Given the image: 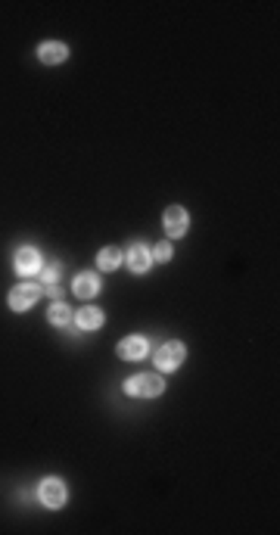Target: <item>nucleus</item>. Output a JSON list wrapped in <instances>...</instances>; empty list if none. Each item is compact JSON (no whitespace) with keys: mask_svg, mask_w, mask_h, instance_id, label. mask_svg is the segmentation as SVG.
I'll return each mask as SVG.
<instances>
[{"mask_svg":"<svg viewBox=\"0 0 280 535\" xmlns=\"http://www.w3.org/2000/svg\"><path fill=\"white\" fill-rule=\"evenodd\" d=\"M125 392L137 398H156L165 392V380L159 373H137V377L125 380Z\"/></svg>","mask_w":280,"mask_h":535,"instance_id":"1","label":"nucleus"},{"mask_svg":"<svg viewBox=\"0 0 280 535\" xmlns=\"http://www.w3.org/2000/svg\"><path fill=\"white\" fill-rule=\"evenodd\" d=\"M38 498H41L44 507H50V511H56V507L65 504V498H69V492H65V483L56 476L50 479H41V486H38Z\"/></svg>","mask_w":280,"mask_h":535,"instance_id":"2","label":"nucleus"},{"mask_svg":"<svg viewBox=\"0 0 280 535\" xmlns=\"http://www.w3.org/2000/svg\"><path fill=\"white\" fill-rule=\"evenodd\" d=\"M41 299V284H19L10 290V309L13 311H29L31 305Z\"/></svg>","mask_w":280,"mask_h":535,"instance_id":"3","label":"nucleus"},{"mask_svg":"<svg viewBox=\"0 0 280 535\" xmlns=\"http://www.w3.org/2000/svg\"><path fill=\"white\" fill-rule=\"evenodd\" d=\"M184 355H187L184 343L171 339V343H165V346H159L156 349V367L159 371H175V367L184 361Z\"/></svg>","mask_w":280,"mask_h":535,"instance_id":"4","label":"nucleus"},{"mask_svg":"<svg viewBox=\"0 0 280 535\" xmlns=\"http://www.w3.org/2000/svg\"><path fill=\"white\" fill-rule=\"evenodd\" d=\"M13 265H16V274H22V277H31V274L41 271V252L31 249V246H22V249L16 252V258H13Z\"/></svg>","mask_w":280,"mask_h":535,"instance_id":"5","label":"nucleus"},{"mask_svg":"<svg viewBox=\"0 0 280 535\" xmlns=\"http://www.w3.org/2000/svg\"><path fill=\"white\" fill-rule=\"evenodd\" d=\"M162 224H165V233H169L171 240L184 237L187 233V209L184 206H169L162 215Z\"/></svg>","mask_w":280,"mask_h":535,"instance_id":"6","label":"nucleus"},{"mask_svg":"<svg viewBox=\"0 0 280 535\" xmlns=\"http://www.w3.org/2000/svg\"><path fill=\"white\" fill-rule=\"evenodd\" d=\"M116 352H118V358H125V361H140V358H146V352H150V343L134 333V336H125Z\"/></svg>","mask_w":280,"mask_h":535,"instance_id":"7","label":"nucleus"},{"mask_svg":"<svg viewBox=\"0 0 280 535\" xmlns=\"http://www.w3.org/2000/svg\"><path fill=\"white\" fill-rule=\"evenodd\" d=\"M65 56H69V47L63 41H44L38 47V59L44 65H59V63H65Z\"/></svg>","mask_w":280,"mask_h":535,"instance_id":"8","label":"nucleus"},{"mask_svg":"<svg viewBox=\"0 0 280 535\" xmlns=\"http://www.w3.org/2000/svg\"><path fill=\"white\" fill-rule=\"evenodd\" d=\"M72 293H75L78 299H93L100 293V277L93 271H84L78 274L75 280H72Z\"/></svg>","mask_w":280,"mask_h":535,"instance_id":"9","label":"nucleus"},{"mask_svg":"<svg viewBox=\"0 0 280 535\" xmlns=\"http://www.w3.org/2000/svg\"><path fill=\"white\" fill-rule=\"evenodd\" d=\"M150 262H153V256H150V249H146V246L134 243L128 249V268L134 274H146V271H150Z\"/></svg>","mask_w":280,"mask_h":535,"instance_id":"10","label":"nucleus"},{"mask_svg":"<svg viewBox=\"0 0 280 535\" xmlns=\"http://www.w3.org/2000/svg\"><path fill=\"white\" fill-rule=\"evenodd\" d=\"M125 262V252L118 249V246H106V249L97 252V268L100 271H116V268H122Z\"/></svg>","mask_w":280,"mask_h":535,"instance_id":"11","label":"nucleus"},{"mask_svg":"<svg viewBox=\"0 0 280 535\" xmlns=\"http://www.w3.org/2000/svg\"><path fill=\"white\" fill-rule=\"evenodd\" d=\"M75 324L81 327V330H100V327H103V311L93 309V305H84V309L75 314Z\"/></svg>","mask_w":280,"mask_h":535,"instance_id":"12","label":"nucleus"},{"mask_svg":"<svg viewBox=\"0 0 280 535\" xmlns=\"http://www.w3.org/2000/svg\"><path fill=\"white\" fill-rule=\"evenodd\" d=\"M47 318H50V324L53 327H65L75 314H72V309L65 302H56V305H50V311H47Z\"/></svg>","mask_w":280,"mask_h":535,"instance_id":"13","label":"nucleus"},{"mask_svg":"<svg viewBox=\"0 0 280 535\" xmlns=\"http://www.w3.org/2000/svg\"><path fill=\"white\" fill-rule=\"evenodd\" d=\"M153 258H156V262H169L171 258V243H159L156 249H153Z\"/></svg>","mask_w":280,"mask_h":535,"instance_id":"14","label":"nucleus"},{"mask_svg":"<svg viewBox=\"0 0 280 535\" xmlns=\"http://www.w3.org/2000/svg\"><path fill=\"white\" fill-rule=\"evenodd\" d=\"M38 274H41V280H44V284H56V277H59V268H56V265H50V268H41V271H38Z\"/></svg>","mask_w":280,"mask_h":535,"instance_id":"15","label":"nucleus"}]
</instances>
